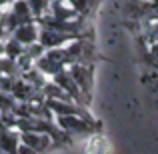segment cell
Returning a JSON list of instances; mask_svg holds the SVG:
<instances>
[{
    "label": "cell",
    "mask_w": 158,
    "mask_h": 154,
    "mask_svg": "<svg viewBox=\"0 0 158 154\" xmlns=\"http://www.w3.org/2000/svg\"><path fill=\"white\" fill-rule=\"evenodd\" d=\"M54 122L68 134H90L98 128V122L94 118H86V116H80V114L54 116Z\"/></svg>",
    "instance_id": "obj_1"
},
{
    "label": "cell",
    "mask_w": 158,
    "mask_h": 154,
    "mask_svg": "<svg viewBox=\"0 0 158 154\" xmlns=\"http://www.w3.org/2000/svg\"><path fill=\"white\" fill-rule=\"evenodd\" d=\"M64 48H66V60H68V64H72V62H92L94 60V46L88 40V36L70 40Z\"/></svg>",
    "instance_id": "obj_2"
},
{
    "label": "cell",
    "mask_w": 158,
    "mask_h": 154,
    "mask_svg": "<svg viewBox=\"0 0 158 154\" xmlns=\"http://www.w3.org/2000/svg\"><path fill=\"white\" fill-rule=\"evenodd\" d=\"M66 68L72 74V78L76 80V84L80 86V90L84 92V96L90 100V92H92V84H94L92 62H72V64H68Z\"/></svg>",
    "instance_id": "obj_3"
},
{
    "label": "cell",
    "mask_w": 158,
    "mask_h": 154,
    "mask_svg": "<svg viewBox=\"0 0 158 154\" xmlns=\"http://www.w3.org/2000/svg\"><path fill=\"white\" fill-rule=\"evenodd\" d=\"M52 80L56 82V84H60L62 86V90H64L66 94H68L70 98H72L74 102H78V104H88V98L84 96V92L80 90V86L76 84V80L72 78V74L68 72V68H64V70H60L58 74H54L52 76Z\"/></svg>",
    "instance_id": "obj_4"
},
{
    "label": "cell",
    "mask_w": 158,
    "mask_h": 154,
    "mask_svg": "<svg viewBox=\"0 0 158 154\" xmlns=\"http://www.w3.org/2000/svg\"><path fill=\"white\" fill-rule=\"evenodd\" d=\"M20 142L30 146V148H34V150L40 152V154H48L54 148V142H52L50 136H48L46 132H36V130L20 132Z\"/></svg>",
    "instance_id": "obj_5"
},
{
    "label": "cell",
    "mask_w": 158,
    "mask_h": 154,
    "mask_svg": "<svg viewBox=\"0 0 158 154\" xmlns=\"http://www.w3.org/2000/svg\"><path fill=\"white\" fill-rule=\"evenodd\" d=\"M12 94L18 102H32V100H44L42 96V90L36 88L34 84H30L28 80L24 78H16L14 80V86H12Z\"/></svg>",
    "instance_id": "obj_6"
},
{
    "label": "cell",
    "mask_w": 158,
    "mask_h": 154,
    "mask_svg": "<svg viewBox=\"0 0 158 154\" xmlns=\"http://www.w3.org/2000/svg\"><path fill=\"white\" fill-rule=\"evenodd\" d=\"M40 26V24H38ZM74 40L72 34H66V32H58L54 28H46V26H40V34H38V42L42 44L44 48H56V46H66V44Z\"/></svg>",
    "instance_id": "obj_7"
},
{
    "label": "cell",
    "mask_w": 158,
    "mask_h": 154,
    "mask_svg": "<svg viewBox=\"0 0 158 154\" xmlns=\"http://www.w3.org/2000/svg\"><path fill=\"white\" fill-rule=\"evenodd\" d=\"M38 34H40V26H38V22H36V20H32V22L18 24V26L12 30L10 36H14L20 44L28 46V44H32V42H36V40H38Z\"/></svg>",
    "instance_id": "obj_8"
},
{
    "label": "cell",
    "mask_w": 158,
    "mask_h": 154,
    "mask_svg": "<svg viewBox=\"0 0 158 154\" xmlns=\"http://www.w3.org/2000/svg\"><path fill=\"white\" fill-rule=\"evenodd\" d=\"M0 146L10 154H18V146H20V132L16 128L6 126L0 132Z\"/></svg>",
    "instance_id": "obj_9"
},
{
    "label": "cell",
    "mask_w": 158,
    "mask_h": 154,
    "mask_svg": "<svg viewBox=\"0 0 158 154\" xmlns=\"http://www.w3.org/2000/svg\"><path fill=\"white\" fill-rule=\"evenodd\" d=\"M48 14L56 20H70V18H76V12L72 10L68 2H60V0H52L50 8H48Z\"/></svg>",
    "instance_id": "obj_10"
},
{
    "label": "cell",
    "mask_w": 158,
    "mask_h": 154,
    "mask_svg": "<svg viewBox=\"0 0 158 154\" xmlns=\"http://www.w3.org/2000/svg\"><path fill=\"white\" fill-rule=\"evenodd\" d=\"M10 10H12V14H14L16 18L20 20V24H22V22H32V20H36L34 14H32L30 4H28L26 0H16V2H10Z\"/></svg>",
    "instance_id": "obj_11"
},
{
    "label": "cell",
    "mask_w": 158,
    "mask_h": 154,
    "mask_svg": "<svg viewBox=\"0 0 158 154\" xmlns=\"http://www.w3.org/2000/svg\"><path fill=\"white\" fill-rule=\"evenodd\" d=\"M34 66H36V68H38L42 74H46L48 78H52L54 74H58L60 70H64V68H66L64 64H58V62L50 60V58H48V56H44V54H42V56H40L36 62H34Z\"/></svg>",
    "instance_id": "obj_12"
},
{
    "label": "cell",
    "mask_w": 158,
    "mask_h": 154,
    "mask_svg": "<svg viewBox=\"0 0 158 154\" xmlns=\"http://www.w3.org/2000/svg\"><path fill=\"white\" fill-rule=\"evenodd\" d=\"M0 72H2L4 76L18 78L20 74H22V70H20L16 58H10V56H6V54H2V56H0Z\"/></svg>",
    "instance_id": "obj_13"
},
{
    "label": "cell",
    "mask_w": 158,
    "mask_h": 154,
    "mask_svg": "<svg viewBox=\"0 0 158 154\" xmlns=\"http://www.w3.org/2000/svg\"><path fill=\"white\" fill-rule=\"evenodd\" d=\"M20 78H24V80H28L30 84H34L36 88H42L44 84L48 82V76L46 74H42L36 66H30L28 70H22V74H20Z\"/></svg>",
    "instance_id": "obj_14"
},
{
    "label": "cell",
    "mask_w": 158,
    "mask_h": 154,
    "mask_svg": "<svg viewBox=\"0 0 158 154\" xmlns=\"http://www.w3.org/2000/svg\"><path fill=\"white\" fill-rule=\"evenodd\" d=\"M96 2H98V0H68V4L72 6V10L76 12L78 16H84V18L94 10Z\"/></svg>",
    "instance_id": "obj_15"
},
{
    "label": "cell",
    "mask_w": 158,
    "mask_h": 154,
    "mask_svg": "<svg viewBox=\"0 0 158 154\" xmlns=\"http://www.w3.org/2000/svg\"><path fill=\"white\" fill-rule=\"evenodd\" d=\"M16 104H18V100L14 98V94L0 90V114H14Z\"/></svg>",
    "instance_id": "obj_16"
},
{
    "label": "cell",
    "mask_w": 158,
    "mask_h": 154,
    "mask_svg": "<svg viewBox=\"0 0 158 154\" xmlns=\"http://www.w3.org/2000/svg\"><path fill=\"white\" fill-rule=\"evenodd\" d=\"M22 52H24V44H20L18 40L14 38V36H8V38H4V54H6V56L18 58Z\"/></svg>",
    "instance_id": "obj_17"
},
{
    "label": "cell",
    "mask_w": 158,
    "mask_h": 154,
    "mask_svg": "<svg viewBox=\"0 0 158 154\" xmlns=\"http://www.w3.org/2000/svg\"><path fill=\"white\" fill-rule=\"evenodd\" d=\"M144 58H146V66L152 70L154 74H158V42H150L146 46V52H144Z\"/></svg>",
    "instance_id": "obj_18"
},
{
    "label": "cell",
    "mask_w": 158,
    "mask_h": 154,
    "mask_svg": "<svg viewBox=\"0 0 158 154\" xmlns=\"http://www.w3.org/2000/svg\"><path fill=\"white\" fill-rule=\"evenodd\" d=\"M26 2L30 4L34 18H38V16H42V14H46V12H48V8H50V2H52V0H26Z\"/></svg>",
    "instance_id": "obj_19"
},
{
    "label": "cell",
    "mask_w": 158,
    "mask_h": 154,
    "mask_svg": "<svg viewBox=\"0 0 158 154\" xmlns=\"http://www.w3.org/2000/svg\"><path fill=\"white\" fill-rule=\"evenodd\" d=\"M24 52H26L28 56H30L32 60L36 62V60H38V58L42 56L44 52H46V48H44L42 44H40L38 40H36V42H32V44H28V46H24Z\"/></svg>",
    "instance_id": "obj_20"
},
{
    "label": "cell",
    "mask_w": 158,
    "mask_h": 154,
    "mask_svg": "<svg viewBox=\"0 0 158 154\" xmlns=\"http://www.w3.org/2000/svg\"><path fill=\"white\" fill-rule=\"evenodd\" d=\"M146 32H144V40L146 44L150 42H158V20H152V22H146Z\"/></svg>",
    "instance_id": "obj_21"
},
{
    "label": "cell",
    "mask_w": 158,
    "mask_h": 154,
    "mask_svg": "<svg viewBox=\"0 0 158 154\" xmlns=\"http://www.w3.org/2000/svg\"><path fill=\"white\" fill-rule=\"evenodd\" d=\"M18 154H40V152H36L34 148H30V146H26V144L20 142V146H18Z\"/></svg>",
    "instance_id": "obj_22"
},
{
    "label": "cell",
    "mask_w": 158,
    "mask_h": 154,
    "mask_svg": "<svg viewBox=\"0 0 158 154\" xmlns=\"http://www.w3.org/2000/svg\"><path fill=\"white\" fill-rule=\"evenodd\" d=\"M8 36H10V34H8V30H6V26H4V24H2V20H0V38H8Z\"/></svg>",
    "instance_id": "obj_23"
},
{
    "label": "cell",
    "mask_w": 158,
    "mask_h": 154,
    "mask_svg": "<svg viewBox=\"0 0 158 154\" xmlns=\"http://www.w3.org/2000/svg\"><path fill=\"white\" fill-rule=\"evenodd\" d=\"M8 4H10V2H8V0H0V10H4V8H6Z\"/></svg>",
    "instance_id": "obj_24"
},
{
    "label": "cell",
    "mask_w": 158,
    "mask_h": 154,
    "mask_svg": "<svg viewBox=\"0 0 158 154\" xmlns=\"http://www.w3.org/2000/svg\"><path fill=\"white\" fill-rule=\"evenodd\" d=\"M2 54H4V40L0 38V56H2Z\"/></svg>",
    "instance_id": "obj_25"
},
{
    "label": "cell",
    "mask_w": 158,
    "mask_h": 154,
    "mask_svg": "<svg viewBox=\"0 0 158 154\" xmlns=\"http://www.w3.org/2000/svg\"><path fill=\"white\" fill-rule=\"evenodd\" d=\"M148 2H158V0H148Z\"/></svg>",
    "instance_id": "obj_26"
},
{
    "label": "cell",
    "mask_w": 158,
    "mask_h": 154,
    "mask_svg": "<svg viewBox=\"0 0 158 154\" xmlns=\"http://www.w3.org/2000/svg\"><path fill=\"white\" fill-rule=\"evenodd\" d=\"M8 2H16V0H8Z\"/></svg>",
    "instance_id": "obj_27"
},
{
    "label": "cell",
    "mask_w": 158,
    "mask_h": 154,
    "mask_svg": "<svg viewBox=\"0 0 158 154\" xmlns=\"http://www.w3.org/2000/svg\"><path fill=\"white\" fill-rule=\"evenodd\" d=\"M60 2H68V0H60Z\"/></svg>",
    "instance_id": "obj_28"
},
{
    "label": "cell",
    "mask_w": 158,
    "mask_h": 154,
    "mask_svg": "<svg viewBox=\"0 0 158 154\" xmlns=\"http://www.w3.org/2000/svg\"><path fill=\"white\" fill-rule=\"evenodd\" d=\"M0 16H2V10H0Z\"/></svg>",
    "instance_id": "obj_29"
},
{
    "label": "cell",
    "mask_w": 158,
    "mask_h": 154,
    "mask_svg": "<svg viewBox=\"0 0 158 154\" xmlns=\"http://www.w3.org/2000/svg\"><path fill=\"white\" fill-rule=\"evenodd\" d=\"M0 78H2V72H0Z\"/></svg>",
    "instance_id": "obj_30"
},
{
    "label": "cell",
    "mask_w": 158,
    "mask_h": 154,
    "mask_svg": "<svg viewBox=\"0 0 158 154\" xmlns=\"http://www.w3.org/2000/svg\"><path fill=\"white\" fill-rule=\"evenodd\" d=\"M156 88H158V82H156Z\"/></svg>",
    "instance_id": "obj_31"
}]
</instances>
